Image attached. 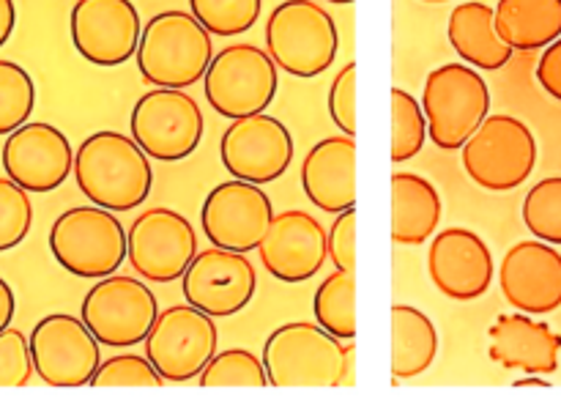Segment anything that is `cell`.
<instances>
[{
    "label": "cell",
    "instance_id": "32",
    "mask_svg": "<svg viewBox=\"0 0 561 411\" xmlns=\"http://www.w3.org/2000/svg\"><path fill=\"white\" fill-rule=\"evenodd\" d=\"M392 162L403 164L422 151L427 140V118L422 102L405 88H392Z\"/></svg>",
    "mask_w": 561,
    "mask_h": 411
},
{
    "label": "cell",
    "instance_id": "36",
    "mask_svg": "<svg viewBox=\"0 0 561 411\" xmlns=\"http://www.w3.org/2000/svg\"><path fill=\"white\" fill-rule=\"evenodd\" d=\"M36 373L31 356V340L20 329L0 332V387H27Z\"/></svg>",
    "mask_w": 561,
    "mask_h": 411
},
{
    "label": "cell",
    "instance_id": "26",
    "mask_svg": "<svg viewBox=\"0 0 561 411\" xmlns=\"http://www.w3.org/2000/svg\"><path fill=\"white\" fill-rule=\"evenodd\" d=\"M496 31L520 53L546 49L561 36V0H499Z\"/></svg>",
    "mask_w": 561,
    "mask_h": 411
},
{
    "label": "cell",
    "instance_id": "42",
    "mask_svg": "<svg viewBox=\"0 0 561 411\" xmlns=\"http://www.w3.org/2000/svg\"><path fill=\"white\" fill-rule=\"evenodd\" d=\"M513 387H518V389H524V387H540V389H548V387H551V381H548L546 376H535V373H529V376H524V378H515Z\"/></svg>",
    "mask_w": 561,
    "mask_h": 411
},
{
    "label": "cell",
    "instance_id": "5",
    "mask_svg": "<svg viewBox=\"0 0 561 411\" xmlns=\"http://www.w3.org/2000/svg\"><path fill=\"white\" fill-rule=\"evenodd\" d=\"M340 33L332 14L316 0H283L268 14L266 53L290 77L312 80L337 58Z\"/></svg>",
    "mask_w": 561,
    "mask_h": 411
},
{
    "label": "cell",
    "instance_id": "4",
    "mask_svg": "<svg viewBox=\"0 0 561 411\" xmlns=\"http://www.w3.org/2000/svg\"><path fill=\"white\" fill-rule=\"evenodd\" d=\"M129 233L102 206L66 208L49 228V252L60 269L82 279H102L126 261Z\"/></svg>",
    "mask_w": 561,
    "mask_h": 411
},
{
    "label": "cell",
    "instance_id": "39",
    "mask_svg": "<svg viewBox=\"0 0 561 411\" xmlns=\"http://www.w3.org/2000/svg\"><path fill=\"white\" fill-rule=\"evenodd\" d=\"M535 75L542 91L561 102V36L553 44H548L546 53L540 55V64H537Z\"/></svg>",
    "mask_w": 561,
    "mask_h": 411
},
{
    "label": "cell",
    "instance_id": "7",
    "mask_svg": "<svg viewBox=\"0 0 561 411\" xmlns=\"http://www.w3.org/2000/svg\"><path fill=\"white\" fill-rule=\"evenodd\" d=\"M460 162L482 190L513 192L535 173L537 137L515 115H488L460 148Z\"/></svg>",
    "mask_w": 561,
    "mask_h": 411
},
{
    "label": "cell",
    "instance_id": "30",
    "mask_svg": "<svg viewBox=\"0 0 561 411\" xmlns=\"http://www.w3.org/2000/svg\"><path fill=\"white\" fill-rule=\"evenodd\" d=\"M263 0H190V11L211 36L230 38L252 31L261 20Z\"/></svg>",
    "mask_w": 561,
    "mask_h": 411
},
{
    "label": "cell",
    "instance_id": "28",
    "mask_svg": "<svg viewBox=\"0 0 561 411\" xmlns=\"http://www.w3.org/2000/svg\"><path fill=\"white\" fill-rule=\"evenodd\" d=\"M316 321L340 340H356V272H332L312 296Z\"/></svg>",
    "mask_w": 561,
    "mask_h": 411
},
{
    "label": "cell",
    "instance_id": "25",
    "mask_svg": "<svg viewBox=\"0 0 561 411\" xmlns=\"http://www.w3.org/2000/svg\"><path fill=\"white\" fill-rule=\"evenodd\" d=\"M442 222V195L436 186L416 173H392V241L394 244H425Z\"/></svg>",
    "mask_w": 561,
    "mask_h": 411
},
{
    "label": "cell",
    "instance_id": "9",
    "mask_svg": "<svg viewBox=\"0 0 561 411\" xmlns=\"http://www.w3.org/2000/svg\"><path fill=\"white\" fill-rule=\"evenodd\" d=\"M80 318L107 349H135L146 343L159 318V301L142 279L107 274L85 294Z\"/></svg>",
    "mask_w": 561,
    "mask_h": 411
},
{
    "label": "cell",
    "instance_id": "3",
    "mask_svg": "<svg viewBox=\"0 0 561 411\" xmlns=\"http://www.w3.org/2000/svg\"><path fill=\"white\" fill-rule=\"evenodd\" d=\"M351 351L354 340L345 345L318 321H288L268 334L261 356L272 387H348Z\"/></svg>",
    "mask_w": 561,
    "mask_h": 411
},
{
    "label": "cell",
    "instance_id": "8",
    "mask_svg": "<svg viewBox=\"0 0 561 411\" xmlns=\"http://www.w3.org/2000/svg\"><path fill=\"white\" fill-rule=\"evenodd\" d=\"M279 88V66L257 44H230L214 55L203 93L222 118H250L266 113Z\"/></svg>",
    "mask_w": 561,
    "mask_h": 411
},
{
    "label": "cell",
    "instance_id": "41",
    "mask_svg": "<svg viewBox=\"0 0 561 411\" xmlns=\"http://www.w3.org/2000/svg\"><path fill=\"white\" fill-rule=\"evenodd\" d=\"M16 25V5L14 0H0V47L11 38Z\"/></svg>",
    "mask_w": 561,
    "mask_h": 411
},
{
    "label": "cell",
    "instance_id": "10",
    "mask_svg": "<svg viewBox=\"0 0 561 411\" xmlns=\"http://www.w3.org/2000/svg\"><path fill=\"white\" fill-rule=\"evenodd\" d=\"M206 118L195 99L181 88H151L135 102L129 132L137 146L159 162L192 157L203 140Z\"/></svg>",
    "mask_w": 561,
    "mask_h": 411
},
{
    "label": "cell",
    "instance_id": "12",
    "mask_svg": "<svg viewBox=\"0 0 561 411\" xmlns=\"http://www.w3.org/2000/svg\"><path fill=\"white\" fill-rule=\"evenodd\" d=\"M31 356L36 376L47 387H91L102 365V343L85 321L69 312H49L33 327Z\"/></svg>",
    "mask_w": 561,
    "mask_h": 411
},
{
    "label": "cell",
    "instance_id": "37",
    "mask_svg": "<svg viewBox=\"0 0 561 411\" xmlns=\"http://www.w3.org/2000/svg\"><path fill=\"white\" fill-rule=\"evenodd\" d=\"M329 118L343 135H356V60L337 71L327 96Z\"/></svg>",
    "mask_w": 561,
    "mask_h": 411
},
{
    "label": "cell",
    "instance_id": "43",
    "mask_svg": "<svg viewBox=\"0 0 561 411\" xmlns=\"http://www.w3.org/2000/svg\"><path fill=\"white\" fill-rule=\"evenodd\" d=\"M327 3H337V5H345V3H354V0H327Z\"/></svg>",
    "mask_w": 561,
    "mask_h": 411
},
{
    "label": "cell",
    "instance_id": "38",
    "mask_svg": "<svg viewBox=\"0 0 561 411\" xmlns=\"http://www.w3.org/2000/svg\"><path fill=\"white\" fill-rule=\"evenodd\" d=\"M329 261L340 272H356V206L334 214L329 228Z\"/></svg>",
    "mask_w": 561,
    "mask_h": 411
},
{
    "label": "cell",
    "instance_id": "18",
    "mask_svg": "<svg viewBox=\"0 0 561 411\" xmlns=\"http://www.w3.org/2000/svg\"><path fill=\"white\" fill-rule=\"evenodd\" d=\"M0 159L5 175L33 195L58 190L75 173L69 137L47 121H27L5 135Z\"/></svg>",
    "mask_w": 561,
    "mask_h": 411
},
{
    "label": "cell",
    "instance_id": "6",
    "mask_svg": "<svg viewBox=\"0 0 561 411\" xmlns=\"http://www.w3.org/2000/svg\"><path fill=\"white\" fill-rule=\"evenodd\" d=\"M427 137L442 151H460L482 126L491 110V91L480 71L469 64H442L422 88Z\"/></svg>",
    "mask_w": 561,
    "mask_h": 411
},
{
    "label": "cell",
    "instance_id": "11",
    "mask_svg": "<svg viewBox=\"0 0 561 411\" xmlns=\"http://www.w3.org/2000/svg\"><path fill=\"white\" fill-rule=\"evenodd\" d=\"M217 349V318L190 301L159 310L157 323L146 338V356L168 384H184L201 376Z\"/></svg>",
    "mask_w": 561,
    "mask_h": 411
},
{
    "label": "cell",
    "instance_id": "21",
    "mask_svg": "<svg viewBox=\"0 0 561 411\" xmlns=\"http://www.w3.org/2000/svg\"><path fill=\"white\" fill-rule=\"evenodd\" d=\"M499 285L510 307L529 316H548L561 307V252L548 241H518L499 269Z\"/></svg>",
    "mask_w": 561,
    "mask_h": 411
},
{
    "label": "cell",
    "instance_id": "14",
    "mask_svg": "<svg viewBox=\"0 0 561 411\" xmlns=\"http://www.w3.org/2000/svg\"><path fill=\"white\" fill-rule=\"evenodd\" d=\"M219 159L233 179L272 184L294 162V137L283 121L268 113L236 118L222 132Z\"/></svg>",
    "mask_w": 561,
    "mask_h": 411
},
{
    "label": "cell",
    "instance_id": "19",
    "mask_svg": "<svg viewBox=\"0 0 561 411\" xmlns=\"http://www.w3.org/2000/svg\"><path fill=\"white\" fill-rule=\"evenodd\" d=\"M263 269L279 283H307L323 269L329 258V230L301 208L274 214L261 247Z\"/></svg>",
    "mask_w": 561,
    "mask_h": 411
},
{
    "label": "cell",
    "instance_id": "17",
    "mask_svg": "<svg viewBox=\"0 0 561 411\" xmlns=\"http://www.w3.org/2000/svg\"><path fill=\"white\" fill-rule=\"evenodd\" d=\"M257 290V272L247 252L211 247L197 252L181 277V294L197 310L228 318L244 310Z\"/></svg>",
    "mask_w": 561,
    "mask_h": 411
},
{
    "label": "cell",
    "instance_id": "2",
    "mask_svg": "<svg viewBox=\"0 0 561 411\" xmlns=\"http://www.w3.org/2000/svg\"><path fill=\"white\" fill-rule=\"evenodd\" d=\"M135 60L151 88L184 91L206 77L214 60V36L192 11H159L142 25Z\"/></svg>",
    "mask_w": 561,
    "mask_h": 411
},
{
    "label": "cell",
    "instance_id": "31",
    "mask_svg": "<svg viewBox=\"0 0 561 411\" xmlns=\"http://www.w3.org/2000/svg\"><path fill=\"white\" fill-rule=\"evenodd\" d=\"M36 107V82L14 60L0 58V135H11L31 121Z\"/></svg>",
    "mask_w": 561,
    "mask_h": 411
},
{
    "label": "cell",
    "instance_id": "23",
    "mask_svg": "<svg viewBox=\"0 0 561 411\" xmlns=\"http://www.w3.org/2000/svg\"><path fill=\"white\" fill-rule=\"evenodd\" d=\"M301 186L307 201L327 214L356 206V140L332 135L318 140L301 162Z\"/></svg>",
    "mask_w": 561,
    "mask_h": 411
},
{
    "label": "cell",
    "instance_id": "44",
    "mask_svg": "<svg viewBox=\"0 0 561 411\" xmlns=\"http://www.w3.org/2000/svg\"><path fill=\"white\" fill-rule=\"evenodd\" d=\"M422 3H447V0H422Z\"/></svg>",
    "mask_w": 561,
    "mask_h": 411
},
{
    "label": "cell",
    "instance_id": "24",
    "mask_svg": "<svg viewBox=\"0 0 561 411\" xmlns=\"http://www.w3.org/2000/svg\"><path fill=\"white\" fill-rule=\"evenodd\" d=\"M449 47L458 53L463 64L477 66V69L496 71L510 64L515 49L499 36L496 31V9L482 0H469V3L455 5L447 25Z\"/></svg>",
    "mask_w": 561,
    "mask_h": 411
},
{
    "label": "cell",
    "instance_id": "27",
    "mask_svg": "<svg viewBox=\"0 0 561 411\" xmlns=\"http://www.w3.org/2000/svg\"><path fill=\"white\" fill-rule=\"evenodd\" d=\"M438 354L436 323L411 305L392 307V378L409 381L431 370Z\"/></svg>",
    "mask_w": 561,
    "mask_h": 411
},
{
    "label": "cell",
    "instance_id": "15",
    "mask_svg": "<svg viewBox=\"0 0 561 411\" xmlns=\"http://www.w3.org/2000/svg\"><path fill=\"white\" fill-rule=\"evenodd\" d=\"M274 219L272 197L261 184L230 179L214 186L201 208V225L214 247L252 252L261 247Z\"/></svg>",
    "mask_w": 561,
    "mask_h": 411
},
{
    "label": "cell",
    "instance_id": "13",
    "mask_svg": "<svg viewBox=\"0 0 561 411\" xmlns=\"http://www.w3.org/2000/svg\"><path fill=\"white\" fill-rule=\"evenodd\" d=\"M197 255L195 225L184 214L168 206L146 208L129 225V258L131 269L148 283H173L184 277Z\"/></svg>",
    "mask_w": 561,
    "mask_h": 411
},
{
    "label": "cell",
    "instance_id": "16",
    "mask_svg": "<svg viewBox=\"0 0 561 411\" xmlns=\"http://www.w3.org/2000/svg\"><path fill=\"white\" fill-rule=\"evenodd\" d=\"M69 33L80 58L113 69L137 55L142 22L131 0H77Z\"/></svg>",
    "mask_w": 561,
    "mask_h": 411
},
{
    "label": "cell",
    "instance_id": "40",
    "mask_svg": "<svg viewBox=\"0 0 561 411\" xmlns=\"http://www.w3.org/2000/svg\"><path fill=\"white\" fill-rule=\"evenodd\" d=\"M14 312H16L14 290H11V285L0 277V332L11 327V321H14Z\"/></svg>",
    "mask_w": 561,
    "mask_h": 411
},
{
    "label": "cell",
    "instance_id": "33",
    "mask_svg": "<svg viewBox=\"0 0 561 411\" xmlns=\"http://www.w3.org/2000/svg\"><path fill=\"white\" fill-rule=\"evenodd\" d=\"M524 225L535 239L561 244V175H548L526 192Z\"/></svg>",
    "mask_w": 561,
    "mask_h": 411
},
{
    "label": "cell",
    "instance_id": "34",
    "mask_svg": "<svg viewBox=\"0 0 561 411\" xmlns=\"http://www.w3.org/2000/svg\"><path fill=\"white\" fill-rule=\"evenodd\" d=\"M33 225L31 192L22 190L9 175H0V252H9L25 241Z\"/></svg>",
    "mask_w": 561,
    "mask_h": 411
},
{
    "label": "cell",
    "instance_id": "35",
    "mask_svg": "<svg viewBox=\"0 0 561 411\" xmlns=\"http://www.w3.org/2000/svg\"><path fill=\"white\" fill-rule=\"evenodd\" d=\"M162 373L153 367L148 356L140 354H118L110 356L99 365L96 376H93L91 387H148L159 389L164 387Z\"/></svg>",
    "mask_w": 561,
    "mask_h": 411
},
{
    "label": "cell",
    "instance_id": "20",
    "mask_svg": "<svg viewBox=\"0 0 561 411\" xmlns=\"http://www.w3.org/2000/svg\"><path fill=\"white\" fill-rule=\"evenodd\" d=\"M427 274L444 296L474 301L488 294L496 274L488 241L471 228H447L431 239Z\"/></svg>",
    "mask_w": 561,
    "mask_h": 411
},
{
    "label": "cell",
    "instance_id": "29",
    "mask_svg": "<svg viewBox=\"0 0 561 411\" xmlns=\"http://www.w3.org/2000/svg\"><path fill=\"white\" fill-rule=\"evenodd\" d=\"M201 387H268V373L263 356L247 349L217 351L203 373L197 376Z\"/></svg>",
    "mask_w": 561,
    "mask_h": 411
},
{
    "label": "cell",
    "instance_id": "22",
    "mask_svg": "<svg viewBox=\"0 0 561 411\" xmlns=\"http://www.w3.org/2000/svg\"><path fill=\"white\" fill-rule=\"evenodd\" d=\"M561 334L529 312H504L488 329V356L504 370L548 376L559 370Z\"/></svg>",
    "mask_w": 561,
    "mask_h": 411
},
{
    "label": "cell",
    "instance_id": "1",
    "mask_svg": "<svg viewBox=\"0 0 561 411\" xmlns=\"http://www.w3.org/2000/svg\"><path fill=\"white\" fill-rule=\"evenodd\" d=\"M75 181L93 206L131 212L151 195V157L124 132L102 129L88 135L75 151Z\"/></svg>",
    "mask_w": 561,
    "mask_h": 411
}]
</instances>
